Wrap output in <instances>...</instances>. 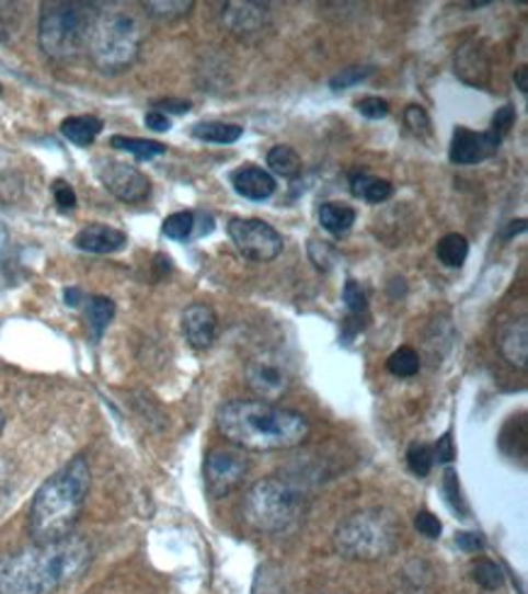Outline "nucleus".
Wrapping results in <instances>:
<instances>
[{"label": "nucleus", "mask_w": 528, "mask_h": 594, "mask_svg": "<svg viewBox=\"0 0 528 594\" xmlns=\"http://www.w3.org/2000/svg\"><path fill=\"white\" fill-rule=\"evenodd\" d=\"M305 498L292 482L266 478L249 490L244 500L246 522L263 534H280L300 522Z\"/></svg>", "instance_id": "obj_7"}, {"label": "nucleus", "mask_w": 528, "mask_h": 594, "mask_svg": "<svg viewBox=\"0 0 528 594\" xmlns=\"http://www.w3.org/2000/svg\"><path fill=\"white\" fill-rule=\"evenodd\" d=\"M73 244L88 254H115L127 247V235L110 225H88L76 235Z\"/></svg>", "instance_id": "obj_14"}, {"label": "nucleus", "mask_w": 528, "mask_h": 594, "mask_svg": "<svg viewBox=\"0 0 528 594\" xmlns=\"http://www.w3.org/2000/svg\"><path fill=\"white\" fill-rule=\"evenodd\" d=\"M101 15L93 3H47L39 18V47L54 61H73L88 49L95 20Z\"/></svg>", "instance_id": "obj_4"}, {"label": "nucleus", "mask_w": 528, "mask_h": 594, "mask_svg": "<svg viewBox=\"0 0 528 594\" xmlns=\"http://www.w3.org/2000/svg\"><path fill=\"white\" fill-rule=\"evenodd\" d=\"M370 73H372L370 66H348V69H344L341 73L332 76V81H329V85H332L334 91H346V88L356 85L360 81H366Z\"/></svg>", "instance_id": "obj_31"}, {"label": "nucleus", "mask_w": 528, "mask_h": 594, "mask_svg": "<svg viewBox=\"0 0 528 594\" xmlns=\"http://www.w3.org/2000/svg\"><path fill=\"white\" fill-rule=\"evenodd\" d=\"M268 167L273 173L283 175V179H297L302 171V159L292 147L278 145L268 151Z\"/></svg>", "instance_id": "obj_23"}, {"label": "nucleus", "mask_w": 528, "mask_h": 594, "mask_svg": "<svg viewBox=\"0 0 528 594\" xmlns=\"http://www.w3.org/2000/svg\"><path fill=\"white\" fill-rule=\"evenodd\" d=\"M319 225H322L329 235L341 237L356 225V210L341 203H326L319 207Z\"/></svg>", "instance_id": "obj_20"}, {"label": "nucleus", "mask_w": 528, "mask_h": 594, "mask_svg": "<svg viewBox=\"0 0 528 594\" xmlns=\"http://www.w3.org/2000/svg\"><path fill=\"white\" fill-rule=\"evenodd\" d=\"M414 526H416V532H420L426 538H438V536H441V532H444V524L438 522V516H434L432 512H420V514H416Z\"/></svg>", "instance_id": "obj_35"}, {"label": "nucleus", "mask_w": 528, "mask_h": 594, "mask_svg": "<svg viewBox=\"0 0 528 594\" xmlns=\"http://www.w3.org/2000/svg\"><path fill=\"white\" fill-rule=\"evenodd\" d=\"M115 317V302L110 300V297H103V295H95L88 300L85 305V319H88V327H91L93 336H101L107 324L113 322Z\"/></svg>", "instance_id": "obj_22"}, {"label": "nucleus", "mask_w": 528, "mask_h": 594, "mask_svg": "<svg viewBox=\"0 0 528 594\" xmlns=\"http://www.w3.org/2000/svg\"><path fill=\"white\" fill-rule=\"evenodd\" d=\"M249 470V458L237 446H217L205 458V488L213 498L234 492Z\"/></svg>", "instance_id": "obj_10"}, {"label": "nucleus", "mask_w": 528, "mask_h": 594, "mask_svg": "<svg viewBox=\"0 0 528 594\" xmlns=\"http://www.w3.org/2000/svg\"><path fill=\"white\" fill-rule=\"evenodd\" d=\"M93 560L81 536L35 544L0 558V594H57L79 580Z\"/></svg>", "instance_id": "obj_1"}, {"label": "nucleus", "mask_w": 528, "mask_h": 594, "mask_svg": "<svg viewBox=\"0 0 528 594\" xmlns=\"http://www.w3.org/2000/svg\"><path fill=\"white\" fill-rule=\"evenodd\" d=\"M241 135H244V129L229 123H197L193 127L195 139L213 141V145H234V141L241 139Z\"/></svg>", "instance_id": "obj_21"}, {"label": "nucleus", "mask_w": 528, "mask_h": 594, "mask_svg": "<svg viewBox=\"0 0 528 594\" xmlns=\"http://www.w3.org/2000/svg\"><path fill=\"white\" fill-rule=\"evenodd\" d=\"M351 193L360 197V201L380 205L384 201H390L394 189H392L390 181L376 179V175H368V173H358V175H354V179H351Z\"/></svg>", "instance_id": "obj_19"}, {"label": "nucleus", "mask_w": 528, "mask_h": 594, "mask_svg": "<svg viewBox=\"0 0 528 594\" xmlns=\"http://www.w3.org/2000/svg\"><path fill=\"white\" fill-rule=\"evenodd\" d=\"M54 201H57L59 210H64V213L73 210V207H76V193H73L71 185L66 181L54 183Z\"/></svg>", "instance_id": "obj_38"}, {"label": "nucleus", "mask_w": 528, "mask_h": 594, "mask_svg": "<svg viewBox=\"0 0 528 594\" xmlns=\"http://www.w3.org/2000/svg\"><path fill=\"white\" fill-rule=\"evenodd\" d=\"M514 119H516V110L512 105L500 107L497 115L492 117V132L500 139H504V135H507V132L514 127Z\"/></svg>", "instance_id": "obj_36"}, {"label": "nucleus", "mask_w": 528, "mask_h": 594, "mask_svg": "<svg viewBox=\"0 0 528 594\" xmlns=\"http://www.w3.org/2000/svg\"><path fill=\"white\" fill-rule=\"evenodd\" d=\"M88 490H91V468L83 456H76L44 480L30 510L32 541L49 544L69 536L73 524L79 522Z\"/></svg>", "instance_id": "obj_3"}, {"label": "nucleus", "mask_w": 528, "mask_h": 594, "mask_svg": "<svg viewBox=\"0 0 528 594\" xmlns=\"http://www.w3.org/2000/svg\"><path fill=\"white\" fill-rule=\"evenodd\" d=\"M145 8L153 18L173 20V18L188 15L191 8H193V0H175V3H145Z\"/></svg>", "instance_id": "obj_32"}, {"label": "nucleus", "mask_w": 528, "mask_h": 594, "mask_svg": "<svg viewBox=\"0 0 528 594\" xmlns=\"http://www.w3.org/2000/svg\"><path fill=\"white\" fill-rule=\"evenodd\" d=\"M266 18H268V5L261 3H229L225 10V22L227 27L234 32V35H256L263 27H266Z\"/></svg>", "instance_id": "obj_15"}, {"label": "nucleus", "mask_w": 528, "mask_h": 594, "mask_svg": "<svg viewBox=\"0 0 528 594\" xmlns=\"http://www.w3.org/2000/svg\"><path fill=\"white\" fill-rule=\"evenodd\" d=\"M434 448L428 444H412L410 450H406V466L414 472V476L426 478L434 468Z\"/></svg>", "instance_id": "obj_28"}, {"label": "nucleus", "mask_w": 528, "mask_h": 594, "mask_svg": "<svg viewBox=\"0 0 528 594\" xmlns=\"http://www.w3.org/2000/svg\"><path fill=\"white\" fill-rule=\"evenodd\" d=\"M217 429L241 450H285L300 446L310 424L300 412L263 400H232L217 410Z\"/></svg>", "instance_id": "obj_2"}, {"label": "nucleus", "mask_w": 528, "mask_h": 594, "mask_svg": "<svg viewBox=\"0 0 528 594\" xmlns=\"http://www.w3.org/2000/svg\"><path fill=\"white\" fill-rule=\"evenodd\" d=\"M456 544H458L460 548H463L466 553H478V551H482V538H480L478 534H468V532L458 534V536H456Z\"/></svg>", "instance_id": "obj_41"}, {"label": "nucleus", "mask_w": 528, "mask_h": 594, "mask_svg": "<svg viewBox=\"0 0 528 594\" xmlns=\"http://www.w3.org/2000/svg\"><path fill=\"white\" fill-rule=\"evenodd\" d=\"M472 580H475L482 590H490V592L500 590L504 585V575L500 566L492 563V560L487 558L475 560V566H472Z\"/></svg>", "instance_id": "obj_27"}, {"label": "nucleus", "mask_w": 528, "mask_h": 594, "mask_svg": "<svg viewBox=\"0 0 528 594\" xmlns=\"http://www.w3.org/2000/svg\"><path fill=\"white\" fill-rule=\"evenodd\" d=\"M526 76H528V69L526 66H521L519 71H516V81H519V88H521V93H528V83H526Z\"/></svg>", "instance_id": "obj_44"}, {"label": "nucleus", "mask_w": 528, "mask_h": 594, "mask_svg": "<svg viewBox=\"0 0 528 594\" xmlns=\"http://www.w3.org/2000/svg\"><path fill=\"white\" fill-rule=\"evenodd\" d=\"M502 139L494 135L492 129L487 132H472L468 127H458L450 139L448 159L458 163V167H472V163H482L492 159L500 151Z\"/></svg>", "instance_id": "obj_12"}, {"label": "nucleus", "mask_w": 528, "mask_h": 594, "mask_svg": "<svg viewBox=\"0 0 528 594\" xmlns=\"http://www.w3.org/2000/svg\"><path fill=\"white\" fill-rule=\"evenodd\" d=\"M344 302L351 310V315H363L368 310V295L360 288L358 281H346L344 285Z\"/></svg>", "instance_id": "obj_33"}, {"label": "nucleus", "mask_w": 528, "mask_h": 594, "mask_svg": "<svg viewBox=\"0 0 528 594\" xmlns=\"http://www.w3.org/2000/svg\"><path fill=\"white\" fill-rule=\"evenodd\" d=\"M153 107H157V113H173V115H183L191 110V103L188 101H175V98H163V101H157L153 103Z\"/></svg>", "instance_id": "obj_40"}, {"label": "nucleus", "mask_w": 528, "mask_h": 594, "mask_svg": "<svg viewBox=\"0 0 528 594\" xmlns=\"http://www.w3.org/2000/svg\"><path fill=\"white\" fill-rule=\"evenodd\" d=\"M183 334L188 344L197 351H205L213 346L217 339V315L210 305H191L183 312Z\"/></svg>", "instance_id": "obj_13"}, {"label": "nucleus", "mask_w": 528, "mask_h": 594, "mask_svg": "<svg viewBox=\"0 0 528 594\" xmlns=\"http://www.w3.org/2000/svg\"><path fill=\"white\" fill-rule=\"evenodd\" d=\"M141 25L127 10H105L97 15L88 42L91 59L101 71L115 73L129 69L139 57Z\"/></svg>", "instance_id": "obj_6"}, {"label": "nucleus", "mask_w": 528, "mask_h": 594, "mask_svg": "<svg viewBox=\"0 0 528 594\" xmlns=\"http://www.w3.org/2000/svg\"><path fill=\"white\" fill-rule=\"evenodd\" d=\"M356 110L368 119H382V117H388L390 105H388V101H382V98L368 95V98H360V101L356 103Z\"/></svg>", "instance_id": "obj_34"}, {"label": "nucleus", "mask_w": 528, "mask_h": 594, "mask_svg": "<svg viewBox=\"0 0 528 594\" xmlns=\"http://www.w3.org/2000/svg\"><path fill=\"white\" fill-rule=\"evenodd\" d=\"M444 490L448 494V502L454 510H460L466 512V504H463V494H460V486H458V476L454 470H446L444 476Z\"/></svg>", "instance_id": "obj_37"}, {"label": "nucleus", "mask_w": 528, "mask_h": 594, "mask_svg": "<svg viewBox=\"0 0 528 594\" xmlns=\"http://www.w3.org/2000/svg\"><path fill=\"white\" fill-rule=\"evenodd\" d=\"M420 368H422L420 354H416V351L410 346L398 349L388 358V370L398 378H412V376H416V373H420Z\"/></svg>", "instance_id": "obj_26"}, {"label": "nucleus", "mask_w": 528, "mask_h": 594, "mask_svg": "<svg viewBox=\"0 0 528 594\" xmlns=\"http://www.w3.org/2000/svg\"><path fill=\"white\" fill-rule=\"evenodd\" d=\"M145 125L153 132H169L171 129V119L163 115V113H157V110H151V113H147L145 117Z\"/></svg>", "instance_id": "obj_42"}, {"label": "nucleus", "mask_w": 528, "mask_h": 594, "mask_svg": "<svg viewBox=\"0 0 528 594\" xmlns=\"http://www.w3.org/2000/svg\"><path fill=\"white\" fill-rule=\"evenodd\" d=\"M227 232L239 249V254H244L251 261L266 263L278 259L283 251V235L273 225L263 222V219L237 217L227 225Z\"/></svg>", "instance_id": "obj_9"}, {"label": "nucleus", "mask_w": 528, "mask_h": 594, "mask_svg": "<svg viewBox=\"0 0 528 594\" xmlns=\"http://www.w3.org/2000/svg\"><path fill=\"white\" fill-rule=\"evenodd\" d=\"M456 458V446H454V434L446 432L441 438H438V444L434 448V460L438 464H450V460Z\"/></svg>", "instance_id": "obj_39"}, {"label": "nucleus", "mask_w": 528, "mask_h": 594, "mask_svg": "<svg viewBox=\"0 0 528 594\" xmlns=\"http://www.w3.org/2000/svg\"><path fill=\"white\" fill-rule=\"evenodd\" d=\"M404 125L410 127V132L416 137L432 135V119H428L426 110L422 105H410L404 110Z\"/></svg>", "instance_id": "obj_30"}, {"label": "nucleus", "mask_w": 528, "mask_h": 594, "mask_svg": "<svg viewBox=\"0 0 528 594\" xmlns=\"http://www.w3.org/2000/svg\"><path fill=\"white\" fill-rule=\"evenodd\" d=\"M163 235H167L169 239H175V241H185L195 229V215L193 213H173L169 215L167 219H163Z\"/></svg>", "instance_id": "obj_29"}, {"label": "nucleus", "mask_w": 528, "mask_h": 594, "mask_svg": "<svg viewBox=\"0 0 528 594\" xmlns=\"http://www.w3.org/2000/svg\"><path fill=\"white\" fill-rule=\"evenodd\" d=\"M234 191L246 201H268L275 193V179L261 167H241L232 173Z\"/></svg>", "instance_id": "obj_16"}, {"label": "nucleus", "mask_w": 528, "mask_h": 594, "mask_svg": "<svg viewBox=\"0 0 528 594\" xmlns=\"http://www.w3.org/2000/svg\"><path fill=\"white\" fill-rule=\"evenodd\" d=\"M103 132V119L93 115H76L66 117L61 123V135L73 141L76 147H88L93 145L95 137Z\"/></svg>", "instance_id": "obj_18"}, {"label": "nucleus", "mask_w": 528, "mask_h": 594, "mask_svg": "<svg viewBox=\"0 0 528 594\" xmlns=\"http://www.w3.org/2000/svg\"><path fill=\"white\" fill-rule=\"evenodd\" d=\"M3 244H5V229L0 227V249H3Z\"/></svg>", "instance_id": "obj_45"}, {"label": "nucleus", "mask_w": 528, "mask_h": 594, "mask_svg": "<svg viewBox=\"0 0 528 594\" xmlns=\"http://www.w3.org/2000/svg\"><path fill=\"white\" fill-rule=\"evenodd\" d=\"M64 297H66V305H69V307H79L81 300H83V293L79 288H69L64 293Z\"/></svg>", "instance_id": "obj_43"}, {"label": "nucleus", "mask_w": 528, "mask_h": 594, "mask_svg": "<svg viewBox=\"0 0 528 594\" xmlns=\"http://www.w3.org/2000/svg\"><path fill=\"white\" fill-rule=\"evenodd\" d=\"M468 251H470V247H468V239L463 235H446L441 241H438L436 256H438V261L444 263V266L458 269L466 263Z\"/></svg>", "instance_id": "obj_25"}, {"label": "nucleus", "mask_w": 528, "mask_h": 594, "mask_svg": "<svg viewBox=\"0 0 528 594\" xmlns=\"http://www.w3.org/2000/svg\"><path fill=\"white\" fill-rule=\"evenodd\" d=\"M3 426H5V416H3V412H0V432H3Z\"/></svg>", "instance_id": "obj_46"}, {"label": "nucleus", "mask_w": 528, "mask_h": 594, "mask_svg": "<svg viewBox=\"0 0 528 594\" xmlns=\"http://www.w3.org/2000/svg\"><path fill=\"white\" fill-rule=\"evenodd\" d=\"M110 145H113L119 151L135 153V157L139 161H149V159L161 157V153H167V147H163L161 141H151V139H137V137L115 135L113 139H110Z\"/></svg>", "instance_id": "obj_24"}, {"label": "nucleus", "mask_w": 528, "mask_h": 594, "mask_svg": "<svg viewBox=\"0 0 528 594\" xmlns=\"http://www.w3.org/2000/svg\"><path fill=\"white\" fill-rule=\"evenodd\" d=\"M95 173L105 189L123 203H141L151 193V183L145 173L131 163L117 159H97Z\"/></svg>", "instance_id": "obj_11"}, {"label": "nucleus", "mask_w": 528, "mask_h": 594, "mask_svg": "<svg viewBox=\"0 0 528 594\" xmlns=\"http://www.w3.org/2000/svg\"><path fill=\"white\" fill-rule=\"evenodd\" d=\"M502 354L507 358L512 366L526 368V358H528V324L526 319H519V322L509 324L502 334Z\"/></svg>", "instance_id": "obj_17"}, {"label": "nucleus", "mask_w": 528, "mask_h": 594, "mask_svg": "<svg viewBox=\"0 0 528 594\" xmlns=\"http://www.w3.org/2000/svg\"><path fill=\"white\" fill-rule=\"evenodd\" d=\"M400 522L384 510L351 514L336 529V551L351 560H380L398 551Z\"/></svg>", "instance_id": "obj_5"}, {"label": "nucleus", "mask_w": 528, "mask_h": 594, "mask_svg": "<svg viewBox=\"0 0 528 594\" xmlns=\"http://www.w3.org/2000/svg\"><path fill=\"white\" fill-rule=\"evenodd\" d=\"M246 382L263 402L280 400L292 385L290 361L278 351H261L246 363Z\"/></svg>", "instance_id": "obj_8"}]
</instances>
